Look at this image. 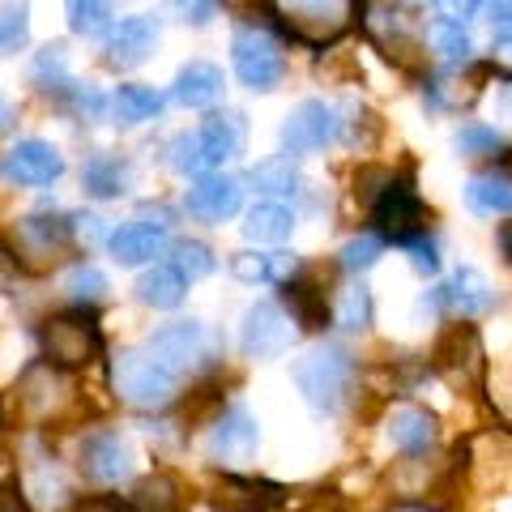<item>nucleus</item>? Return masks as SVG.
Wrapping results in <instances>:
<instances>
[{
	"instance_id": "obj_1",
	"label": "nucleus",
	"mask_w": 512,
	"mask_h": 512,
	"mask_svg": "<svg viewBox=\"0 0 512 512\" xmlns=\"http://www.w3.org/2000/svg\"><path fill=\"white\" fill-rule=\"evenodd\" d=\"M350 380H355V359L346 346L320 342L295 363V384L316 414H338L350 393Z\"/></svg>"
},
{
	"instance_id": "obj_2",
	"label": "nucleus",
	"mask_w": 512,
	"mask_h": 512,
	"mask_svg": "<svg viewBox=\"0 0 512 512\" xmlns=\"http://www.w3.org/2000/svg\"><path fill=\"white\" fill-rule=\"evenodd\" d=\"M39 342H43V355L52 367L60 372H77V367H90L99 359L103 350V338H99V325L94 316L82 308V312H56L43 320L39 329Z\"/></svg>"
},
{
	"instance_id": "obj_3",
	"label": "nucleus",
	"mask_w": 512,
	"mask_h": 512,
	"mask_svg": "<svg viewBox=\"0 0 512 512\" xmlns=\"http://www.w3.org/2000/svg\"><path fill=\"white\" fill-rule=\"evenodd\" d=\"M111 389L120 402L137 410H163L175 397V376L163 363H154L146 350H120L111 363Z\"/></svg>"
},
{
	"instance_id": "obj_4",
	"label": "nucleus",
	"mask_w": 512,
	"mask_h": 512,
	"mask_svg": "<svg viewBox=\"0 0 512 512\" xmlns=\"http://www.w3.org/2000/svg\"><path fill=\"white\" fill-rule=\"evenodd\" d=\"M231 64L239 73V82H244L248 90H278L282 73H286V56L282 47L265 35L261 26H239L235 39H231Z\"/></svg>"
},
{
	"instance_id": "obj_5",
	"label": "nucleus",
	"mask_w": 512,
	"mask_h": 512,
	"mask_svg": "<svg viewBox=\"0 0 512 512\" xmlns=\"http://www.w3.org/2000/svg\"><path fill=\"white\" fill-rule=\"evenodd\" d=\"M146 355L154 363H163L167 372L180 380L184 372H197V367L214 355V338L201 320H175V325H163L158 333H150Z\"/></svg>"
},
{
	"instance_id": "obj_6",
	"label": "nucleus",
	"mask_w": 512,
	"mask_h": 512,
	"mask_svg": "<svg viewBox=\"0 0 512 512\" xmlns=\"http://www.w3.org/2000/svg\"><path fill=\"white\" fill-rule=\"evenodd\" d=\"M278 18L303 43H333L355 18V0H274Z\"/></svg>"
},
{
	"instance_id": "obj_7",
	"label": "nucleus",
	"mask_w": 512,
	"mask_h": 512,
	"mask_svg": "<svg viewBox=\"0 0 512 512\" xmlns=\"http://www.w3.org/2000/svg\"><path fill=\"white\" fill-rule=\"evenodd\" d=\"M372 222L380 227L384 239H393V244H410V239H423L427 235V205L419 201V192L410 184H389L376 197V210H372Z\"/></svg>"
},
{
	"instance_id": "obj_8",
	"label": "nucleus",
	"mask_w": 512,
	"mask_h": 512,
	"mask_svg": "<svg viewBox=\"0 0 512 512\" xmlns=\"http://www.w3.org/2000/svg\"><path fill=\"white\" fill-rule=\"evenodd\" d=\"M295 320L282 312V303H252V308L244 312V325H239V346H244L248 359H274L282 355L286 346H291V329Z\"/></svg>"
},
{
	"instance_id": "obj_9",
	"label": "nucleus",
	"mask_w": 512,
	"mask_h": 512,
	"mask_svg": "<svg viewBox=\"0 0 512 512\" xmlns=\"http://www.w3.org/2000/svg\"><path fill=\"white\" fill-rule=\"evenodd\" d=\"M77 466H82V474L90 478V483L111 487V483H120V478H128V470H133V448H128V440L120 436V431L99 427L82 440V448H77Z\"/></svg>"
},
{
	"instance_id": "obj_10",
	"label": "nucleus",
	"mask_w": 512,
	"mask_h": 512,
	"mask_svg": "<svg viewBox=\"0 0 512 512\" xmlns=\"http://www.w3.org/2000/svg\"><path fill=\"white\" fill-rule=\"evenodd\" d=\"M338 137V111L325 99H303L282 124V150L286 154H316Z\"/></svg>"
},
{
	"instance_id": "obj_11",
	"label": "nucleus",
	"mask_w": 512,
	"mask_h": 512,
	"mask_svg": "<svg viewBox=\"0 0 512 512\" xmlns=\"http://www.w3.org/2000/svg\"><path fill=\"white\" fill-rule=\"evenodd\" d=\"M431 359L461 389H478V380H483V346H478V333L470 325H448Z\"/></svg>"
},
{
	"instance_id": "obj_12",
	"label": "nucleus",
	"mask_w": 512,
	"mask_h": 512,
	"mask_svg": "<svg viewBox=\"0 0 512 512\" xmlns=\"http://www.w3.org/2000/svg\"><path fill=\"white\" fill-rule=\"evenodd\" d=\"M69 239H73L69 222L35 214V218H22L18 222V231H13V252H18L30 269H47V265H56L60 256H64Z\"/></svg>"
},
{
	"instance_id": "obj_13",
	"label": "nucleus",
	"mask_w": 512,
	"mask_h": 512,
	"mask_svg": "<svg viewBox=\"0 0 512 512\" xmlns=\"http://www.w3.org/2000/svg\"><path fill=\"white\" fill-rule=\"evenodd\" d=\"M0 175H5L9 184H26V188L52 184V180H60V175H64V154L52 146V141L30 137V141H18V146L5 154Z\"/></svg>"
},
{
	"instance_id": "obj_14",
	"label": "nucleus",
	"mask_w": 512,
	"mask_h": 512,
	"mask_svg": "<svg viewBox=\"0 0 512 512\" xmlns=\"http://www.w3.org/2000/svg\"><path fill=\"white\" fill-rule=\"evenodd\" d=\"M69 380L60 376V367H52V363H35L30 372L22 376V384H18V406H22V414H30V419H52V414L69 402Z\"/></svg>"
},
{
	"instance_id": "obj_15",
	"label": "nucleus",
	"mask_w": 512,
	"mask_h": 512,
	"mask_svg": "<svg viewBox=\"0 0 512 512\" xmlns=\"http://www.w3.org/2000/svg\"><path fill=\"white\" fill-rule=\"evenodd\" d=\"M154 43H158V22L146 18V13H128L107 35V64L111 69H133V64H141L154 52Z\"/></svg>"
},
{
	"instance_id": "obj_16",
	"label": "nucleus",
	"mask_w": 512,
	"mask_h": 512,
	"mask_svg": "<svg viewBox=\"0 0 512 512\" xmlns=\"http://www.w3.org/2000/svg\"><path fill=\"white\" fill-rule=\"evenodd\" d=\"M184 205H188V214L201 222H227L239 214V205H244V188H239V180H231V175H205V180L188 188Z\"/></svg>"
},
{
	"instance_id": "obj_17",
	"label": "nucleus",
	"mask_w": 512,
	"mask_h": 512,
	"mask_svg": "<svg viewBox=\"0 0 512 512\" xmlns=\"http://www.w3.org/2000/svg\"><path fill=\"white\" fill-rule=\"evenodd\" d=\"M256 444H261V427H256L252 410L244 406H231L222 410V419L214 423V436H210V453L218 461H248L256 453Z\"/></svg>"
},
{
	"instance_id": "obj_18",
	"label": "nucleus",
	"mask_w": 512,
	"mask_h": 512,
	"mask_svg": "<svg viewBox=\"0 0 512 512\" xmlns=\"http://www.w3.org/2000/svg\"><path fill=\"white\" fill-rule=\"evenodd\" d=\"M436 303L444 312H453L457 320H474V316L491 312L495 291H491V282L478 274V269H457V274L448 278V286L436 291Z\"/></svg>"
},
{
	"instance_id": "obj_19",
	"label": "nucleus",
	"mask_w": 512,
	"mask_h": 512,
	"mask_svg": "<svg viewBox=\"0 0 512 512\" xmlns=\"http://www.w3.org/2000/svg\"><path fill=\"white\" fill-rule=\"evenodd\" d=\"M282 500V491L274 483H256L244 474H222V483L214 487V512H269Z\"/></svg>"
},
{
	"instance_id": "obj_20",
	"label": "nucleus",
	"mask_w": 512,
	"mask_h": 512,
	"mask_svg": "<svg viewBox=\"0 0 512 512\" xmlns=\"http://www.w3.org/2000/svg\"><path fill=\"white\" fill-rule=\"evenodd\" d=\"M107 248L116 256V265H150L154 256L167 252V231L163 227H150V222H128V227L111 231L107 235Z\"/></svg>"
},
{
	"instance_id": "obj_21",
	"label": "nucleus",
	"mask_w": 512,
	"mask_h": 512,
	"mask_svg": "<svg viewBox=\"0 0 512 512\" xmlns=\"http://www.w3.org/2000/svg\"><path fill=\"white\" fill-rule=\"evenodd\" d=\"M299 261L291 252H235L231 256V274L248 286H274V282H291Z\"/></svg>"
},
{
	"instance_id": "obj_22",
	"label": "nucleus",
	"mask_w": 512,
	"mask_h": 512,
	"mask_svg": "<svg viewBox=\"0 0 512 512\" xmlns=\"http://www.w3.org/2000/svg\"><path fill=\"white\" fill-rule=\"evenodd\" d=\"M436 436H440L436 419L419 406H397L389 414V440H393V448H402V453H410V457L427 453V448L436 444Z\"/></svg>"
},
{
	"instance_id": "obj_23",
	"label": "nucleus",
	"mask_w": 512,
	"mask_h": 512,
	"mask_svg": "<svg viewBox=\"0 0 512 512\" xmlns=\"http://www.w3.org/2000/svg\"><path fill=\"white\" fill-rule=\"evenodd\" d=\"M175 103H184V107H210L218 103V94H222V69L210 60H192L184 64L180 73H175Z\"/></svg>"
},
{
	"instance_id": "obj_24",
	"label": "nucleus",
	"mask_w": 512,
	"mask_h": 512,
	"mask_svg": "<svg viewBox=\"0 0 512 512\" xmlns=\"http://www.w3.org/2000/svg\"><path fill=\"white\" fill-rule=\"evenodd\" d=\"M188 295V278L180 274L175 265H154L141 274L137 282V299L146 303V308H158V312H171V308H180Z\"/></svg>"
},
{
	"instance_id": "obj_25",
	"label": "nucleus",
	"mask_w": 512,
	"mask_h": 512,
	"mask_svg": "<svg viewBox=\"0 0 512 512\" xmlns=\"http://www.w3.org/2000/svg\"><path fill=\"white\" fill-rule=\"evenodd\" d=\"M466 205L474 214L495 218V214H512V175L504 171H483L466 184Z\"/></svg>"
},
{
	"instance_id": "obj_26",
	"label": "nucleus",
	"mask_w": 512,
	"mask_h": 512,
	"mask_svg": "<svg viewBox=\"0 0 512 512\" xmlns=\"http://www.w3.org/2000/svg\"><path fill=\"white\" fill-rule=\"evenodd\" d=\"M201 150H205V167L214 163H227V158L239 154V146H244V120L239 116H210L201 124Z\"/></svg>"
},
{
	"instance_id": "obj_27",
	"label": "nucleus",
	"mask_w": 512,
	"mask_h": 512,
	"mask_svg": "<svg viewBox=\"0 0 512 512\" xmlns=\"http://www.w3.org/2000/svg\"><path fill=\"white\" fill-rule=\"evenodd\" d=\"M291 231H295V214L278 201H261V205L248 210L244 235L252 239V244H282V239H291Z\"/></svg>"
},
{
	"instance_id": "obj_28",
	"label": "nucleus",
	"mask_w": 512,
	"mask_h": 512,
	"mask_svg": "<svg viewBox=\"0 0 512 512\" xmlns=\"http://www.w3.org/2000/svg\"><path fill=\"white\" fill-rule=\"evenodd\" d=\"M133 512H184V487L171 474H150L133 487Z\"/></svg>"
},
{
	"instance_id": "obj_29",
	"label": "nucleus",
	"mask_w": 512,
	"mask_h": 512,
	"mask_svg": "<svg viewBox=\"0 0 512 512\" xmlns=\"http://www.w3.org/2000/svg\"><path fill=\"white\" fill-rule=\"evenodd\" d=\"M86 192H94V197H120V192H128V184H133V167L120 163L116 154H99L86 163Z\"/></svg>"
},
{
	"instance_id": "obj_30",
	"label": "nucleus",
	"mask_w": 512,
	"mask_h": 512,
	"mask_svg": "<svg viewBox=\"0 0 512 512\" xmlns=\"http://www.w3.org/2000/svg\"><path fill=\"white\" fill-rule=\"evenodd\" d=\"M286 303H291V320L299 329H325V320H329L325 291H316V286H308V282H291Z\"/></svg>"
},
{
	"instance_id": "obj_31",
	"label": "nucleus",
	"mask_w": 512,
	"mask_h": 512,
	"mask_svg": "<svg viewBox=\"0 0 512 512\" xmlns=\"http://www.w3.org/2000/svg\"><path fill=\"white\" fill-rule=\"evenodd\" d=\"M333 325L346 333H363L372 325V291L367 286H346L338 303H333Z\"/></svg>"
},
{
	"instance_id": "obj_32",
	"label": "nucleus",
	"mask_w": 512,
	"mask_h": 512,
	"mask_svg": "<svg viewBox=\"0 0 512 512\" xmlns=\"http://www.w3.org/2000/svg\"><path fill=\"white\" fill-rule=\"evenodd\" d=\"M252 184L261 192H274V197L295 192L299 188V171L291 163V154H274V158H265V163H256L252 167Z\"/></svg>"
},
{
	"instance_id": "obj_33",
	"label": "nucleus",
	"mask_w": 512,
	"mask_h": 512,
	"mask_svg": "<svg viewBox=\"0 0 512 512\" xmlns=\"http://www.w3.org/2000/svg\"><path fill=\"white\" fill-rule=\"evenodd\" d=\"M158 107H163V99H158V90H150V86H120L116 90V111L124 124H146L158 116Z\"/></svg>"
},
{
	"instance_id": "obj_34",
	"label": "nucleus",
	"mask_w": 512,
	"mask_h": 512,
	"mask_svg": "<svg viewBox=\"0 0 512 512\" xmlns=\"http://www.w3.org/2000/svg\"><path fill=\"white\" fill-rule=\"evenodd\" d=\"M372 30H376V39L389 47V56H397L402 64H414V52H419V43H414L406 30H402V22H397V13H389V9H376L372 13Z\"/></svg>"
},
{
	"instance_id": "obj_35",
	"label": "nucleus",
	"mask_w": 512,
	"mask_h": 512,
	"mask_svg": "<svg viewBox=\"0 0 512 512\" xmlns=\"http://www.w3.org/2000/svg\"><path fill=\"white\" fill-rule=\"evenodd\" d=\"M431 47H436L444 60H470V52H474L466 26L453 22V18H436V22H431Z\"/></svg>"
},
{
	"instance_id": "obj_36",
	"label": "nucleus",
	"mask_w": 512,
	"mask_h": 512,
	"mask_svg": "<svg viewBox=\"0 0 512 512\" xmlns=\"http://www.w3.org/2000/svg\"><path fill=\"white\" fill-rule=\"evenodd\" d=\"M107 26H111V0H69L73 35H103Z\"/></svg>"
},
{
	"instance_id": "obj_37",
	"label": "nucleus",
	"mask_w": 512,
	"mask_h": 512,
	"mask_svg": "<svg viewBox=\"0 0 512 512\" xmlns=\"http://www.w3.org/2000/svg\"><path fill=\"white\" fill-rule=\"evenodd\" d=\"M64 295L77 303H103L107 299V278L94 265H73L64 274Z\"/></svg>"
},
{
	"instance_id": "obj_38",
	"label": "nucleus",
	"mask_w": 512,
	"mask_h": 512,
	"mask_svg": "<svg viewBox=\"0 0 512 512\" xmlns=\"http://www.w3.org/2000/svg\"><path fill=\"white\" fill-rule=\"evenodd\" d=\"M457 150L466 158H495L504 150V137L487 124H466V128H457Z\"/></svg>"
},
{
	"instance_id": "obj_39",
	"label": "nucleus",
	"mask_w": 512,
	"mask_h": 512,
	"mask_svg": "<svg viewBox=\"0 0 512 512\" xmlns=\"http://www.w3.org/2000/svg\"><path fill=\"white\" fill-rule=\"evenodd\" d=\"M26 30H30L26 0H9V5H0V52H13V47H22L26 43Z\"/></svg>"
},
{
	"instance_id": "obj_40",
	"label": "nucleus",
	"mask_w": 512,
	"mask_h": 512,
	"mask_svg": "<svg viewBox=\"0 0 512 512\" xmlns=\"http://www.w3.org/2000/svg\"><path fill=\"white\" fill-rule=\"evenodd\" d=\"M338 256H342L346 274H367V269L380 261V239L376 235H355V239H346Z\"/></svg>"
},
{
	"instance_id": "obj_41",
	"label": "nucleus",
	"mask_w": 512,
	"mask_h": 512,
	"mask_svg": "<svg viewBox=\"0 0 512 512\" xmlns=\"http://www.w3.org/2000/svg\"><path fill=\"white\" fill-rule=\"evenodd\" d=\"M175 269L192 282V278H205L214 269V252L205 248V244H197V239H184L180 248H175Z\"/></svg>"
},
{
	"instance_id": "obj_42",
	"label": "nucleus",
	"mask_w": 512,
	"mask_h": 512,
	"mask_svg": "<svg viewBox=\"0 0 512 512\" xmlns=\"http://www.w3.org/2000/svg\"><path fill=\"white\" fill-rule=\"evenodd\" d=\"M171 167L175 171H201L205 167V150H201V137L197 133H180L171 137Z\"/></svg>"
},
{
	"instance_id": "obj_43",
	"label": "nucleus",
	"mask_w": 512,
	"mask_h": 512,
	"mask_svg": "<svg viewBox=\"0 0 512 512\" xmlns=\"http://www.w3.org/2000/svg\"><path fill=\"white\" fill-rule=\"evenodd\" d=\"M69 77V60H64V47H43L35 60V82L39 86H60Z\"/></svg>"
},
{
	"instance_id": "obj_44",
	"label": "nucleus",
	"mask_w": 512,
	"mask_h": 512,
	"mask_svg": "<svg viewBox=\"0 0 512 512\" xmlns=\"http://www.w3.org/2000/svg\"><path fill=\"white\" fill-rule=\"evenodd\" d=\"M406 252H410V265L423 269V274H436V269H440V252H436L431 239H410Z\"/></svg>"
},
{
	"instance_id": "obj_45",
	"label": "nucleus",
	"mask_w": 512,
	"mask_h": 512,
	"mask_svg": "<svg viewBox=\"0 0 512 512\" xmlns=\"http://www.w3.org/2000/svg\"><path fill=\"white\" fill-rule=\"evenodd\" d=\"M99 222H103V218H94V214H77L69 227H73V235L82 239V244H99V239H103V227H99Z\"/></svg>"
},
{
	"instance_id": "obj_46",
	"label": "nucleus",
	"mask_w": 512,
	"mask_h": 512,
	"mask_svg": "<svg viewBox=\"0 0 512 512\" xmlns=\"http://www.w3.org/2000/svg\"><path fill=\"white\" fill-rule=\"evenodd\" d=\"M175 5L188 13V22H192V26H205V22L214 18V0H175Z\"/></svg>"
},
{
	"instance_id": "obj_47",
	"label": "nucleus",
	"mask_w": 512,
	"mask_h": 512,
	"mask_svg": "<svg viewBox=\"0 0 512 512\" xmlns=\"http://www.w3.org/2000/svg\"><path fill=\"white\" fill-rule=\"evenodd\" d=\"M478 5H483V0H440L444 18H453V22H466V18H474Z\"/></svg>"
},
{
	"instance_id": "obj_48",
	"label": "nucleus",
	"mask_w": 512,
	"mask_h": 512,
	"mask_svg": "<svg viewBox=\"0 0 512 512\" xmlns=\"http://www.w3.org/2000/svg\"><path fill=\"white\" fill-rule=\"evenodd\" d=\"M77 512H133V508L120 504V500H111V495H94V500L77 504Z\"/></svg>"
},
{
	"instance_id": "obj_49",
	"label": "nucleus",
	"mask_w": 512,
	"mask_h": 512,
	"mask_svg": "<svg viewBox=\"0 0 512 512\" xmlns=\"http://www.w3.org/2000/svg\"><path fill=\"white\" fill-rule=\"evenodd\" d=\"M0 512H30L26 508V495L18 487H0Z\"/></svg>"
},
{
	"instance_id": "obj_50",
	"label": "nucleus",
	"mask_w": 512,
	"mask_h": 512,
	"mask_svg": "<svg viewBox=\"0 0 512 512\" xmlns=\"http://www.w3.org/2000/svg\"><path fill=\"white\" fill-rule=\"evenodd\" d=\"M487 9L495 26H512V0H487Z\"/></svg>"
},
{
	"instance_id": "obj_51",
	"label": "nucleus",
	"mask_w": 512,
	"mask_h": 512,
	"mask_svg": "<svg viewBox=\"0 0 512 512\" xmlns=\"http://www.w3.org/2000/svg\"><path fill=\"white\" fill-rule=\"evenodd\" d=\"M495 244H500V256L512 265V222H504V227H500V235H495Z\"/></svg>"
},
{
	"instance_id": "obj_52",
	"label": "nucleus",
	"mask_w": 512,
	"mask_h": 512,
	"mask_svg": "<svg viewBox=\"0 0 512 512\" xmlns=\"http://www.w3.org/2000/svg\"><path fill=\"white\" fill-rule=\"evenodd\" d=\"M495 47L512 60V26H495Z\"/></svg>"
},
{
	"instance_id": "obj_53",
	"label": "nucleus",
	"mask_w": 512,
	"mask_h": 512,
	"mask_svg": "<svg viewBox=\"0 0 512 512\" xmlns=\"http://www.w3.org/2000/svg\"><path fill=\"white\" fill-rule=\"evenodd\" d=\"M0 124H9V107L5 103H0Z\"/></svg>"
},
{
	"instance_id": "obj_54",
	"label": "nucleus",
	"mask_w": 512,
	"mask_h": 512,
	"mask_svg": "<svg viewBox=\"0 0 512 512\" xmlns=\"http://www.w3.org/2000/svg\"><path fill=\"white\" fill-rule=\"evenodd\" d=\"M508 111H512V94H508Z\"/></svg>"
}]
</instances>
